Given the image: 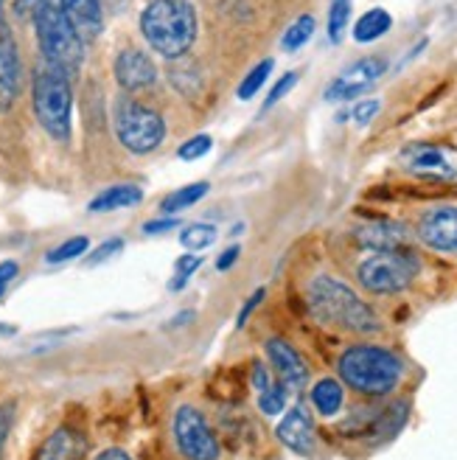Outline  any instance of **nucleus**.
Here are the masks:
<instances>
[{"label":"nucleus","instance_id":"obj_1","mask_svg":"<svg viewBox=\"0 0 457 460\" xmlns=\"http://www.w3.org/2000/svg\"><path fill=\"white\" fill-rule=\"evenodd\" d=\"M141 34L160 57H186L197 42V12L191 0H149L141 14Z\"/></svg>","mask_w":457,"mask_h":460},{"label":"nucleus","instance_id":"obj_2","mask_svg":"<svg viewBox=\"0 0 457 460\" xmlns=\"http://www.w3.org/2000/svg\"><path fill=\"white\" fill-rule=\"evenodd\" d=\"M309 306L314 317L329 326H339L359 334L379 332L376 312L348 284L331 279V275H317L309 284Z\"/></svg>","mask_w":457,"mask_h":460},{"label":"nucleus","instance_id":"obj_3","mask_svg":"<svg viewBox=\"0 0 457 460\" xmlns=\"http://www.w3.org/2000/svg\"><path fill=\"white\" fill-rule=\"evenodd\" d=\"M34 29L45 65L65 74L67 79H74L84 62V40L76 34L71 20L62 14L57 0H48L34 14Z\"/></svg>","mask_w":457,"mask_h":460},{"label":"nucleus","instance_id":"obj_4","mask_svg":"<svg viewBox=\"0 0 457 460\" xmlns=\"http://www.w3.org/2000/svg\"><path fill=\"white\" fill-rule=\"evenodd\" d=\"M337 367L342 382L365 396H387L401 379V359L379 345H354Z\"/></svg>","mask_w":457,"mask_h":460},{"label":"nucleus","instance_id":"obj_5","mask_svg":"<svg viewBox=\"0 0 457 460\" xmlns=\"http://www.w3.org/2000/svg\"><path fill=\"white\" fill-rule=\"evenodd\" d=\"M31 102H34V115L40 127L48 132L54 141L65 144L67 137H71V110H74L71 79L45 65L34 76Z\"/></svg>","mask_w":457,"mask_h":460},{"label":"nucleus","instance_id":"obj_6","mask_svg":"<svg viewBox=\"0 0 457 460\" xmlns=\"http://www.w3.org/2000/svg\"><path fill=\"white\" fill-rule=\"evenodd\" d=\"M116 135L124 149L135 155H149L154 152L166 137V124L160 119V112H154L146 104H138L132 99H121L116 104Z\"/></svg>","mask_w":457,"mask_h":460},{"label":"nucleus","instance_id":"obj_7","mask_svg":"<svg viewBox=\"0 0 457 460\" xmlns=\"http://www.w3.org/2000/svg\"><path fill=\"white\" fill-rule=\"evenodd\" d=\"M359 284L374 295H393L413 284L418 275V261L404 250H382L368 256L359 270Z\"/></svg>","mask_w":457,"mask_h":460},{"label":"nucleus","instance_id":"obj_8","mask_svg":"<svg viewBox=\"0 0 457 460\" xmlns=\"http://www.w3.org/2000/svg\"><path fill=\"white\" fill-rule=\"evenodd\" d=\"M174 441L186 460H219L222 452L205 416L189 404H182L174 416Z\"/></svg>","mask_w":457,"mask_h":460},{"label":"nucleus","instance_id":"obj_9","mask_svg":"<svg viewBox=\"0 0 457 460\" xmlns=\"http://www.w3.org/2000/svg\"><path fill=\"white\" fill-rule=\"evenodd\" d=\"M387 71V62L382 57H365L359 62H354L351 67H346L326 90V99L329 102H348L362 96L365 90H371L382 74Z\"/></svg>","mask_w":457,"mask_h":460},{"label":"nucleus","instance_id":"obj_10","mask_svg":"<svg viewBox=\"0 0 457 460\" xmlns=\"http://www.w3.org/2000/svg\"><path fill=\"white\" fill-rule=\"evenodd\" d=\"M418 236L432 250L457 252V208L454 205H441V208L426 211L418 225Z\"/></svg>","mask_w":457,"mask_h":460},{"label":"nucleus","instance_id":"obj_11","mask_svg":"<svg viewBox=\"0 0 457 460\" xmlns=\"http://www.w3.org/2000/svg\"><path fill=\"white\" fill-rule=\"evenodd\" d=\"M116 82L127 90V93H135V90H146L157 82V67L152 62V57L141 49H124L116 57Z\"/></svg>","mask_w":457,"mask_h":460},{"label":"nucleus","instance_id":"obj_12","mask_svg":"<svg viewBox=\"0 0 457 460\" xmlns=\"http://www.w3.org/2000/svg\"><path fill=\"white\" fill-rule=\"evenodd\" d=\"M20 79H22V67H20L17 42L4 26H0V112L9 110L17 102Z\"/></svg>","mask_w":457,"mask_h":460},{"label":"nucleus","instance_id":"obj_13","mask_svg":"<svg viewBox=\"0 0 457 460\" xmlns=\"http://www.w3.org/2000/svg\"><path fill=\"white\" fill-rule=\"evenodd\" d=\"M267 357H269L272 365H276V371H278L284 387H292V390L306 387V382H309V367L301 359V354L294 351L286 340H278V337L267 340Z\"/></svg>","mask_w":457,"mask_h":460},{"label":"nucleus","instance_id":"obj_14","mask_svg":"<svg viewBox=\"0 0 457 460\" xmlns=\"http://www.w3.org/2000/svg\"><path fill=\"white\" fill-rule=\"evenodd\" d=\"M276 432H278V441L289 447L292 452H298V455L314 452V424L306 407H292Z\"/></svg>","mask_w":457,"mask_h":460},{"label":"nucleus","instance_id":"obj_15","mask_svg":"<svg viewBox=\"0 0 457 460\" xmlns=\"http://www.w3.org/2000/svg\"><path fill=\"white\" fill-rule=\"evenodd\" d=\"M57 4L82 40H96L101 34L104 12L99 6V0H57Z\"/></svg>","mask_w":457,"mask_h":460},{"label":"nucleus","instance_id":"obj_16","mask_svg":"<svg viewBox=\"0 0 457 460\" xmlns=\"http://www.w3.org/2000/svg\"><path fill=\"white\" fill-rule=\"evenodd\" d=\"M356 242L362 247L374 250V252L401 250L404 242H407V227H401L396 222H371V225H362L356 230Z\"/></svg>","mask_w":457,"mask_h":460},{"label":"nucleus","instance_id":"obj_17","mask_svg":"<svg viewBox=\"0 0 457 460\" xmlns=\"http://www.w3.org/2000/svg\"><path fill=\"white\" fill-rule=\"evenodd\" d=\"M404 164H407L409 172H416L421 177H441V180H446V177L454 174L449 157L441 149H435V146H413V149L407 152Z\"/></svg>","mask_w":457,"mask_h":460},{"label":"nucleus","instance_id":"obj_18","mask_svg":"<svg viewBox=\"0 0 457 460\" xmlns=\"http://www.w3.org/2000/svg\"><path fill=\"white\" fill-rule=\"evenodd\" d=\"M144 199V191L132 182H119V186L104 189L99 197L90 199V214H110V211H121V208H132Z\"/></svg>","mask_w":457,"mask_h":460},{"label":"nucleus","instance_id":"obj_19","mask_svg":"<svg viewBox=\"0 0 457 460\" xmlns=\"http://www.w3.org/2000/svg\"><path fill=\"white\" fill-rule=\"evenodd\" d=\"M82 444L76 432L71 429H57L48 441H45L37 452V460H79Z\"/></svg>","mask_w":457,"mask_h":460},{"label":"nucleus","instance_id":"obj_20","mask_svg":"<svg viewBox=\"0 0 457 460\" xmlns=\"http://www.w3.org/2000/svg\"><path fill=\"white\" fill-rule=\"evenodd\" d=\"M393 29V17L387 9H371V12H365L359 20H356V26H354V40L356 42H374L379 37H384L387 31Z\"/></svg>","mask_w":457,"mask_h":460},{"label":"nucleus","instance_id":"obj_21","mask_svg":"<svg viewBox=\"0 0 457 460\" xmlns=\"http://www.w3.org/2000/svg\"><path fill=\"white\" fill-rule=\"evenodd\" d=\"M208 182L205 180H199V182H191V186H182V189H177V191H171L163 202H160V208H163V214L166 217H174V214H180V211H186V208H194V205L208 194Z\"/></svg>","mask_w":457,"mask_h":460},{"label":"nucleus","instance_id":"obj_22","mask_svg":"<svg viewBox=\"0 0 457 460\" xmlns=\"http://www.w3.org/2000/svg\"><path fill=\"white\" fill-rule=\"evenodd\" d=\"M312 404L320 416H337L342 407V385L337 379H320L312 387Z\"/></svg>","mask_w":457,"mask_h":460},{"label":"nucleus","instance_id":"obj_23","mask_svg":"<svg viewBox=\"0 0 457 460\" xmlns=\"http://www.w3.org/2000/svg\"><path fill=\"white\" fill-rule=\"evenodd\" d=\"M219 230L208 222H194L186 225V230L180 234V244L186 247L189 252H199V250H208L211 244H216Z\"/></svg>","mask_w":457,"mask_h":460},{"label":"nucleus","instance_id":"obj_24","mask_svg":"<svg viewBox=\"0 0 457 460\" xmlns=\"http://www.w3.org/2000/svg\"><path fill=\"white\" fill-rule=\"evenodd\" d=\"M312 34H314V17H312V14L298 17V20H294L292 26L286 29V34H284V40H281L284 51H298V49H303V45L312 40Z\"/></svg>","mask_w":457,"mask_h":460},{"label":"nucleus","instance_id":"obj_25","mask_svg":"<svg viewBox=\"0 0 457 460\" xmlns=\"http://www.w3.org/2000/svg\"><path fill=\"white\" fill-rule=\"evenodd\" d=\"M272 65H276V62H272V59H264V62H259V65L253 67V71H250V74L244 76V82H242L239 90H236V96H239L242 102H250V99H253V96L259 93V90L264 87V82H267L269 74H272Z\"/></svg>","mask_w":457,"mask_h":460},{"label":"nucleus","instance_id":"obj_26","mask_svg":"<svg viewBox=\"0 0 457 460\" xmlns=\"http://www.w3.org/2000/svg\"><path fill=\"white\" fill-rule=\"evenodd\" d=\"M351 20V0H331L329 6V40L339 42Z\"/></svg>","mask_w":457,"mask_h":460},{"label":"nucleus","instance_id":"obj_27","mask_svg":"<svg viewBox=\"0 0 457 460\" xmlns=\"http://www.w3.org/2000/svg\"><path fill=\"white\" fill-rule=\"evenodd\" d=\"M87 247H90V242H87V236H74V239H67V242H62L59 247H54L48 256H45V261L48 264H65V261H74V259H79L82 252H87Z\"/></svg>","mask_w":457,"mask_h":460},{"label":"nucleus","instance_id":"obj_28","mask_svg":"<svg viewBox=\"0 0 457 460\" xmlns=\"http://www.w3.org/2000/svg\"><path fill=\"white\" fill-rule=\"evenodd\" d=\"M259 407L267 412V416H278L286 407V390L284 385H269L264 394H259Z\"/></svg>","mask_w":457,"mask_h":460},{"label":"nucleus","instance_id":"obj_29","mask_svg":"<svg viewBox=\"0 0 457 460\" xmlns=\"http://www.w3.org/2000/svg\"><path fill=\"white\" fill-rule=\"evenodd\" d=\"M199 267H202V256H194V252H186V256H180V259L174 261L177 279H174V281H169V289H180V287L186 284Z\"/></svg>","mask_w":457,"mask_h":460},{"label":"nucleus","instance_id":"obj_30","mask_svg":"<svg viewBox=\"0 0 457 460\" xmlns=\"http://www.w3.org/2000/svg\"><path fill=\"white\" fill-rule=\"evenodd\" d=\"M211 152V135H194L180 146V160H199Z\"/></svg>","mask_w":457,"mask_h":460},{"label":"nucleus","instance_id":"obj_31","mask_svg":"<svg viewBox=\"0 0 457 460\" xmlns=\"http://www.w3.org/2000/svg\"><path fill=\"white\" fill-rule=\"evenodd\" d=\"M294 84H298V74H284L278 82H276V87H272L269 90V96H267V102H264V107H272V104H278L286 93H289V90L294 87Z\"/></svg>","mask_w":457,"mask_h":460},{"label":"nucleus","instance_id":"obj_32","mask_svg":"<svg viewBox=\"0 0 457 460\" xmlns=\"http://www.w3.org/2000/svg\"><path fill=\"white\" fill-rule=\"evenodd\" d=\"M12 424H14V402H6V404H0V457H4Z\"/></svg>","mask_w":457,"mask_h":460},{"label":"nucleus","instance_id":"obj_33","mask_svg":"<svg viewBox=\"0 0 457 460\" xmlns=\"http://www.w3.org/2000/svg\"><path fill=\"white\" fill-rule=\"evenodd\" d=\"M379 102L376 99H365V102H359L354 110H351V119L359 124V127H365V124H371L374 119H376V112H379Z\"/></svg>","mask_w":457,"mask_h":460},{"label":"nucleus","instance_id":"obj_34","mask_svg":"<svg viewBox=\"0 0 457 460\" xmlns=\"http://www.w3.org/2000/svg\"><path fill=\"white\" fill-rule=\"evenodd\" d=\"M121 250H124V242H121V239H107L104 244L96 247V252L87 259V264H90V267H93V264H101V261H107V259L116 256V252H121Z\"/></svg>","mask_w":457,"mask_h":460},{"label":"nucleus","instance_id":"obj_35","mask_svg":"<svg viewBox=\"0 0 457 460\" xmlns=\"http://www.w3.org/2000/svg\"><path fill=\"white\" fill-rule=\"evenodd\" d=\"M180 222L174 219V217H166V219H152V222H146L144 225V234L146 236H157V234H166V230H174Z\"/></svg>","mask_w":457,"mask_h":460},{"label":"nucleus","instance_id":"obj_36","mask_svg":"<svg viewBox=\"0 0 457 460\" xmlns=\"http://www.w3.org/2000/svg\"><path fill=\"white\" fill-rule=\"evenodd\" d=\"M48 4V0H14V12H17V17H31L34 20V14Z\"/></svg>","mask_w":457,"mask_h":460},{"label":"nucleus","instance_id":"obj_37","mask_svg":"<svg viewBox=\"0 0 457 460\" xmlns=\"http://www.w3.org/2000/svg\"><path fill=\"white\" fill-rule=\"evenodd\" d=\"M261 301H264V289H256L253 295H250V301H247V304L242 306V312H239V317H236V326H239V329H242V326L247 323V317L253 314V309H256V306H259Z\"/></svg>","mask_w":457,"mask_h":460},{"label":"nucleus","instance_id":"obj_38","mask_svg":"<svg viewBox=\"0 0 457 460\" xmlns=\"http://www.w3.org/2000/svg\"><path fill=\"white\" fill-rule=\"evenodd\" d=\"M272 385V379H269V371H267V365H261V362H256L253 365V387L259 390V394H264V390Z\"/></svg>","mask_w":457,"mask_h":460},{"label":"nucleus","instance_id":"obj_39","mask_svg":"<svg viewBox=\"0 0 457 460\" xmlns=\"http://www.w3.org/2000/svg\"><path fill=\"white\" fill-rule=\"evenodd\" d=\"M239 256H242V250H239V247H227V250L222 252V256L216 259V270H219V272H227V270H231V267L239 261Z\"/></svg>","mask_w":457,"mask_h":460},{"label":"nucleus","instance_id":"obj_40","mask_svg":"<svg viewBox=\"0 0 457 460\" xmlns=\"http://www.w3.org/2000/svg\"><path fill=\"white\" fill-rule=\"evenodd\" d=\"M104 14H124L129 9V0H99Z\"/></svg>","mask_w":457,"mask_h":460},{"label":"nucleus","instance_id":"obj_41","mask_svg":"<svg viewBox=\"0 0 457 460\" xmlns=\"http://www.w3.org/2000/svg\"><path fill=\"white\" fill-rule=\"evenodd\" d=\"M17 272H20L17 261H4V264H0V287H6L9 281H14Z\"/></svg>","mask_w":457,"mask_h":460},{"label":"nucleus","instance_id":"obj_42","mask_svg":"<svg viewBox=\"0 0 457 460\" xmlns=\"http://www.w3.org/2000/svg\"><path fill=\"white\" fill-rule=\"evenodd\" d=\"M96 460H132L127 452H121V449H107V452H101Z\"/></svg>","mask_w":457,"mask_h":460},{"label":"nucleus","instance_id":"obj_43","mask_svg":"<svg viewBox=\"0 0 457 460\" xmlns=\"http://www.w3.org/2000/svg\"><path fill=\"white\" fill-rule=\"evenodd\" d=\"M4 14H6V0H0V22H4Z\"/></svg>","mask_w":457,"mask_h":460},{"label":"nucleus","instance_id":"obj_44","mask_svg":"<svg viewBox=\"0 0 457 460\" xmlns=\"http://www.w3.org/2000/svg\"><path fill=\"white\" fill-rule=\"evenodd\" d=\"M0 295H4V287H0Z\"/></svg>","mask_w":457,"mask_h":460}]
</instances>
